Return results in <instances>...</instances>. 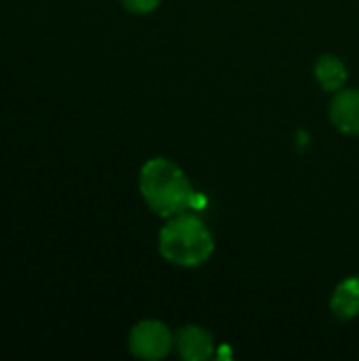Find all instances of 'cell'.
<instances>
[{"label":"cell","mask_w":359,"mask_h":361,"mask_svg":"<svg viewBox=\"0 0 359 361\" xmlns=\"http://www.w3.org/2000/svg\"><path fill=\"white\" fill-rule=\"evenodd\" d=\"M140 192L150 212L171 218L197 207V190L178 163L165 157L146 161L140 169Z\"/></svg>","instance_id":"cell-1"},{"label":"cell","mask_w":359,"mask_h":361,"mask_svg":"<svg viewBox=\"0 0 359 361\" xmlns=\"http://www.w3.org/2000/svg\"><path fill=\"white\" fill-rule=\"evenodd\" d=\"M216 250V241L207 224L190 214H178L165 218L159 233V254L174 267L195 269L205 264Z\"/></svg>","instance_id":"cell-2"},{"label":"cell","mask_w":359,"mask_h":361,"mask_svg":"<svg viewBox=\"0 0 359 361\" xmlns=\"http://www.w3.org/2000/svg\"><path fill=\"white\" fill-rule=\"evenodd\" d=\"M176 347V334L159 319H144L129 332L131 355L146 361L165 360Z\"/></svg>","instance_id":"cell-3"},{"label":"cell","mask_w":359,"mask_h":361,"mask_svg":"<svg viewBox=\"0 0 359 361\" xmlns=\"http://www.w3.org/2000/svg\"><path fill=\"white\" fill-rule=\"evenodd\" d=\"M176 351L186 361H207L216 353V343L205 328L190 324L176 332Z\"/></svg>","instance_id":"cell-4"},{"label":"cell","mask_w":359,"mask_h":361,"mask_svg":"<svg viewBox=\"0 0 359 361\" xmlns=\"http://www.w3.org/2000/svg\"><path fill=\"white\" fill-rule=\"evenodd\" d=\"M330 121L341 133L359 137V89H341L334 93Z\"/></svg>","instance_id":"cell-5"},{"label":"cell","mask_w":359,"mask_h":361,"mask_svg":"<svg viewBox=\"0 0 359 361\" xmlns=\"http://www.w3.org/2000/svg\"><path fill=\"white\" fill-rule=\"evenodd\" d=\"M330 309L334 317L349 322L359 315V277H347L341 281L332 294Z\"/></svg>","instance_id":"cell-6"},{"label":"cell","mask_w":359,"mask_h":361,"mask_svg":"<svg viewBox=\"0 0 359 361\" xmlns=\"http://www.w3.org/2000/svg\"><path fill=\"white\" fill-rule=\"evenodd\" d=\"M349 78L347 66L336 55H322L315 63V80L324 91L336 93L345 89V82Z\"/></svg>","instance_id":"cell-7"},{"label":"cell","mask_w":359,"mask_h":361,"mask_svg":"<svg viewBox=\"0 0 359 361\" xmlns=\"http://www.w3.org/2000/svg\"><path fill=\"white\" fill-rule=\"evenodd\" d=\"M121 2L127 11H131L135 15H148V13L157 11L161 4V0H121Z\"/></svg>","instance_id":"cell-8"}]
</instances>
